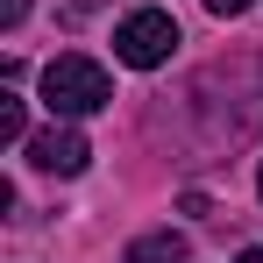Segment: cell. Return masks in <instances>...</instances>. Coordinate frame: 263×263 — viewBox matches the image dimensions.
<instances>
[{"label": "cell", "instance_id": "1", "mask_svg": "<svg viewBox=\"0 0 263 263\" xmlns=\"http://www.w3.org/2000/svg\"><path fill=\"white\" fill-rule=\"evenodd\" d=\"M114 100V79L92 57H50L43 64V107L50 114H100Z\"/></svg>", "mask_w": 263, "mask_h": 263}, {"label": "cell", "instance_id": "2", "mask_svg": "<svg viewBox=\"0 0 263 263\" xmlns=\"http://www.w3.org/2000/svg\"><path fill=\"white\" fill-rule=\"evenodd\" d=\"M171 50H178V22L164 14V7H135L128 22L114 29V57L135 64V71H157Z\"/></svg>", "mask_w": 263, "mask_h": 263}, {"label": "cell", "instance_id": "3", "mask_svg": "<svg viewBox=\"0 0 263 263\" xmlns=\"http://www.w3.org/2000/svg\"><path fill=\"white\" fill-rule=\"evenodd\" d=\"M86 157H92V149H86L79 128H43L36 142H29V164H36V171H57V178H79Z\"/></svg>", "mask_w": 263, "mask_h": 263}, {"label": "cell", "instance_id": "4", "mask_svg": "<svg viewBox=\"0 0 263 263\" xmlns=\"http://www.w3.org/2000/svg\"><path fill=\"white\" fill-rule=\"evenodd\" d=\"M128 263H185V235H171V228H157V235H142V242H128Z\"/></svg>", "mask_w": 263, "mask_h": 263}, {"label": "cell", "instance_id": "5", "mask_svg": "<svg viewBox=\"0 0 263 263\" xmlns=\"http://www.w3.org/2000/svg\"><path fill=\"white\" fill-rule=\"evenodd\" d=\"M29 135V114H22V100L14 92H0V142H22Z\"/></svg>", "mask_w": 263, "mask_h": 263}, {"label": "cell", "instance_id": "6", "mask_svg": "<svg viewBox=\"0 0 263 263\" xmlns=\"http://www.w3.org/2000/svg\"><path fill=\"white\" fill-rule=\"evenodd\" d=\"M22 14H29V0H0V22H7V29H14Z\"/></svg>", "mask_w": 263, "mask_h": 263}, {"label": "cell", "instance_id": "7", "mask_svg": "<svg viewBox=\"0 0 263 263\" xmlns=\"http://www.w3.org/2000/svg\"><path fill=\"white\" fill-rule=\"evenodd\" d=\"M206 7H214V14H242L249 0H206Z\"/></svg>", "mask_w": 263, "mask_h": 263}, {"label": "cell", "instance_id": "8", "mask_svg": "<svg viewBox=\"0 0 263 263\" xmlns=\"http://www.w3.org/2000/svg\"><path fill=\"white\" fill-rule=\"evenodd\" d=\"M235 263H263V249H242V256H235Z\"/></svg>", "mask_w": 263, "mask_h": 263}, {"label": "cell", "instance_id": "9", "mask_svg": "<svg viewBox=\"0 0 263 263\" xmlns=\"http://www.w3.org/2000/svg\"><path fill=\"white\" fill-rule=\"evenodd\" d=\"M79 7H100V0H79Z\"/></svg>", "mask_w": 263, "mask_h": 263}, {"label": "cell", "instance_id": "10", "mask_svg": "<svg viewBox=\"0 0 263 263\" xmlns=\"http://www.w3.org/2000/svg\"><path fill=\"white\" fill-rule=\"evenodd\" d=\"M256 192H263V171H256Z\"/></svg>", "mask_w": 263, "mask_h": 263}]
</instances>
